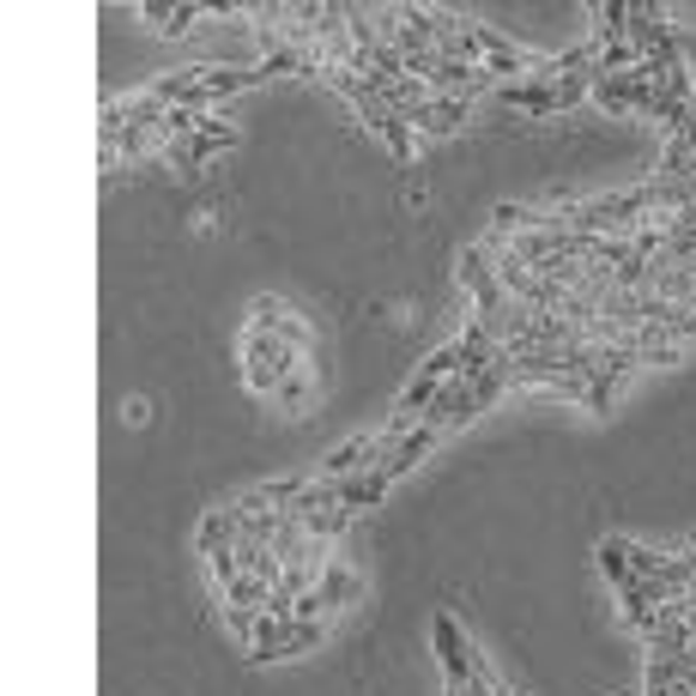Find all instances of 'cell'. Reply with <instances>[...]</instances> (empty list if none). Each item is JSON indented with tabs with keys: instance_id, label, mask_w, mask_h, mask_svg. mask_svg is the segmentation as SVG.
Segmentation results:
<instances>
[{
	"instance_id": "cell-1",
	"label": "cell",
	"mask_w": 696,
	"mask_h": 696,
	"mask_svg": "<svg viewBox=\"0 0 696 696\" xmlns=\"http://www.w3.org/2000/svg\"><path fill=\"white\" fill-rule=\"evenodd\" d=\"M460 285L472 291V303H479V321H485V328H497L502 309H509V291H502V279H497V254L485 249V242H472V249L460 254Z\"/></svg>"
},
{
	"instance_id": "cell-2",
	"label": "cell",
	"mask_w": 696,
	"mask_h": 696,
	"mask_svg": "<svg viewBox=\"0 0 696 696\" xmlns=\"http://www.w3.org/2000/svg\"><path fill=\"white\" fill-rule=\"evenodd\" d=\"M467 55H472V67H485L491 80H521V73L533 80V67H539L533 55H521L515 43H502L491 24H467Z\"/></svg>"
},
{
	"instance_id": "cell-3",
	"label": "cell",
	"mask_w": 696,
	"mask_h": 696,
	"mask_svg": "<svg viewBox=\"0 0 696 696\" xmlns=\"http://www.w3.org/2000/svg\"><path fill=\"white\" fill-rule=\"evenodd\" d=\"M230 146H237V127H230V122H212V115H200L195 134H188V139H170V146H164V158H170L176 170H200L212 152H230Z\"/></svg>"
},
{
	"instance_id": "cell-4",
	"label": "cell",
	"mask_w": 696,
	"mask_h": 696,
	"mask_svg": "<svg viewBox=\"0 0 696 696\" xmlns=\"http://www.w3.org/2000/svg\"><path fill=\"white\" fill-rule=\"evenodd\" d=\"M430 642H436V661H443L448 690H467V685H472V642L460 636V624H455L448 612L430 617Z\"/></svg>"
},
{
	"instance_id": "cell-5",
	"label": "cell",
	"mask_w": 696,
	"mask_h": 696,
	"mask_svg": "<svg viewBox=\"0 0 696 696\" xmlns=\"http://www.w3.org/2000/svg\"><path fill=\"white\" fill-rule=\"evenodd\" d=\"M388 436H352V443H340L328 460H321V479H357V472H376L382 460H388Z\"/></svg>"
},
{
	"instance_id": "cell-6",
	"label": "cell",
	"mask_w": 696,
	"mask_h": 696,
	"mask_svg": "<svg viewBox=\"0 0 696 696\" xmlns=\"http://www.w3.org/2000/svg\"><path fill=\"white\" fill-rule=\"evenodd\" d=\"M279 352H285V345H279L273 333H261V328L242 333V382H249L254 394H279Z\"/></svg>"
},
{
	"instance_id": "cell-7",
	"label": "cell",
	"mask_w": 696,
	"mask_h": 696,
	"mask_svg": "<svg viewBox=\"0 0 696 696\" xmlns=\"http://www.w3.org/2000/svg\"><path fill=\"white\" fill-rule=\"evenodd\" d=\"M267 80H273L267 61H261V67H206V80H200V92L188 97V110L206 115V103H225V97H237V92H254V85H267Z\"/></svg>"
},
{
	"instance_id": "cell-8",
	"label": "cell",
	"mask_w": 696,
	"mask_h": 696,
	"mask_svg": "<svg viewBox=\"0 0 696 696\" xmlns=\"http://www.w3.org/2000/svg\"><path fill=\"white\" fill-rule=\"evenodd\" d=\"M467 110H472V97H430L418 110H406V127L412 134H455L467 122Z\"/></svg>"
},
{
	"instance_id": "cell-9",
	"label": "cell",
	"mask_w": 696,
	"mask_h": 696,
	"mask_svg": "<svg viewBox=\"0 0 696 696\" xmlns=\"http://www.w3.org/2000/svg\"><path fill=\"white\" fill-rule=\"evenodd\" d=\"M436 436H443V430H430V424H418V430H412V436H399V443H394V455L382 460L376 472H382V479H388V485H394V479H406V472H412V467H418V460H424V455H430V448H436Z\"/></svg>"
},
{
	"instance_id": "cell-10",
	"label": "cell",
	"mask_w": 696,
	"mask_h": 696,
	"mask_svg": "<svg viewBox=\"0 0 696 696\" xmlns=\"http://www.w3.org/2000/svg\"><path fill=\"white\" fill-rule=\"evenodd\" d=\"M237 539H242V515H237V509H230V502H225V509H212V515H206V521H200L195 546L206 551V558H212V551H230V546H237Z\"/></svg>"
},
{
	"instance_id": "cell-11",
	"label": "cell",
	"mask_w": 696,
	"mask_h": 696,
	"mask_svg": "<svg viewBox=\"0 0 696 696\" xmlns=\"http://www.w3.org/2000/svg\"><path fill=\"white\" fill-rule=\"evenodd\" d=\"M333 497H340V509H376L382 497H388V479L382 472H357V479H333Z\"/></svg>"
},
{
	"instance_id": "cell-12",
	"label": "cell",
	"mask_w": 696,
	"mask_h": 696,
	"mask_svg": "<svg viewBox=\"0 0 696 696\" xmlns=\"http://www.w3.org/2000/svg\"><path fill=\"white\" fill-rule=\"evenodd\" d=\"M502 97H509L515 110H533V115H551V110H558V85H546V80H521V85H502Z\"/></svg>"
},
{
	"instance_id": "cell-13",
	"label": "cell",
	"mask_w": 696,
	"mask_h": 696,
	"mask_svg": "<svg viewBox=\"0 0 696 696\" xmlns=\"http://www.w3.org/2000/svg\"><path fill=\"white\" fill-rule=\"evenodd\" d=\"M594 43H630V0H600V37Z\"/></svg>"
},
{
	"instance_id": "cell-14",
	"label": "cell",
	"mask_w": 696,
	"mask_h": 696,
	"mask_svg": "<svg viewBox=\"0 0 696 696\" xmlns=\"http://www.w3.org/2000/svg\"><path fill=\"white\" fill-rule=\"evenodd\" d=\"M600 570L612 575L617 588L636 582V570H630V539H605V546H600Z\"/></svg>"
},
{
	"instance_id": "cell-15",
	"label": "cell",
	"mask_w": 696,
	"mask_h": 696,
	"mask_svg": "<svg viewBox=\"0 0 696 696\" xmlns=\"http://www.w3.org/2000/svg\"><path fill=\"white\" fill-rule=\"evenodd\" d=\"M321 594H328L333 605H345V600H357V575L345 570V563H321Z\"/></svg>"
},
{
	"instance_id": "cell-16",
	"label": "cell",
	"mask_w": 696,
	"mask_h": 696,
	"mask_svg": "<svg viewBox=\"0 0 696 696\" xmlns=\"http://www.w3.org/2000/svg\"><path fill=\"white\" fill-rule=\"evenodd\" d=\"M230 605H249V612H267V600H273V588L261 582V575H237V582L225 588Z\"/></svg>"
},
{
	"instance_id": "cell-17",
	"label": "cell",
	"mask_w": 696,
	"mask_h": 696,
	"mask_svg": "<svg viewBox=\"0 0 696 696\" xmlns=\"http://www.w3.org/2000/svg\"><path fill=\"white\" fill-rule=\"evenodd\" d=\"M309 539H315V546H321V539H340L345 533V527H352V509H321V515H309Z\"/></svg>"
},
{
	"instance_id": "cell-18",
	"label": "cell",
	"mask_w": 696,
	"mask_h": 696,
	"mask_svg": "<svg viewBox=\"0 0 696 696\" xmlns=\"http://www.w3.org/2000/svg\"><path fill=\"white\" fill-rule=\"evenodd\" d=\"M309 648H321V624L291 617V624H285V661H291V654H309Z\"/></svg>"
},
{
	"instance_id": "cell-19",
	"label": "cell",
	"mask_w": 696,
	"mask_h": 696,
	"mask_svg": "<svg viewBox=\"0 0 696 696\" xmlns=\"http://www.w3.org/2000/svg\"><path fill=\"white\" fill-rule=\"evenodd\" d=\"M225 624H230V636H237L242 648H254V624H261V612H249V605H225Z\"/></svg>"
},
{
	"instance_id": "cell-20",
	"label": "cell",
	"mask_w": 696,
	"mask_h": 696,
	"mask_svg": "<svg viewBox=\"0 0 696 696\" xmlns=\"http://www.w3.org/2000/svg\"><path fill=\"white\" fill-rule=\"evenodd\" d=\"M206 563H212L218 588H230V582H237V575H242V563H237V546H230V551H212V558H206Z\"/></svg>"
},
{
	"instance_id": "cell-21",
	"label": "cell",
	"mask_w": 696,
	"mask_h": 696,
	"mask_svg": "<svg viewBox=\"0 0 696 696\" xmlns=\"http://www.w3.org/2000/svg\"><path fill=\"white\" fill-rule=\"evenodd\" d=\"M200 12H206V0H188V7H176V12H170V24H164V37H183L188 24L200 19Z\"/></svg>"
},
{
	"instance_id": "cell-22",
	"label": "cell",
	"mask_w": 696,
	"mask_h": 696,
	"mask_svg": "<svg viewBox=\"0 0 696 696\" xmlns=\"http://www.w3.org/2000/svg\"><path fill=\"white\" fill-rule=\"evenodd\" d=\"M279 399H285V412L303 406V370H285V376H279Z\"/></svg>"
},
{
	"instance_id": "cell-23",
	"label": "cell",
	"mask_w": 696,
	"mask_h": 696,
	"mask_svg": "<svg viewBox=\"0 0 696 696\" xmlns=\"http://www.w3.org/2000/svg\"><path fill=\"white\" fill-rule=\"evenodd\" d=\"M678 558H685V563H690V575H696V533H690V546L678 551Z\"/></svg>"
}]
</instances>
